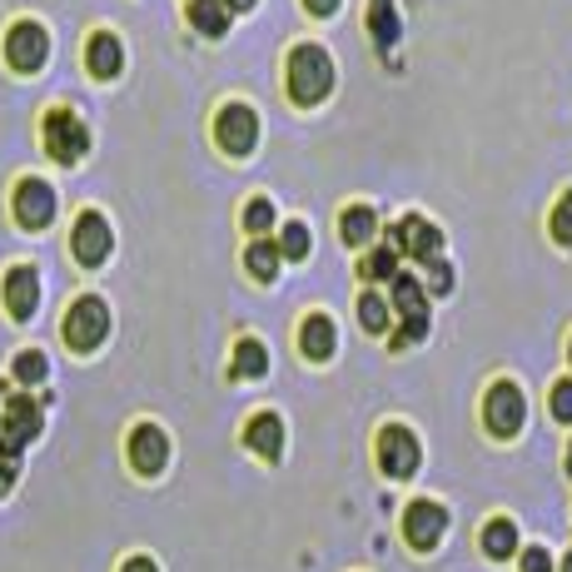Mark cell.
<instances>
[{
  "label": "cell",
  "mask_w": 572,
  "mask_h": 572,
  "mask_svg": "<svg viewBox=\"0 0 572 572\" xmlns=\"http://www.w3.org/2000/svg\"><path fill=\"white\" fill-rule=\"evenodd\" d=\"M284 76H289V100L304 105V110H314V105H324L328 95H334V56L319 46V40H299V46L289 50V66H284Z\"/></svg>",
  "instance_id": "1"
},
{
  "label": "cell",
  "mask_w": 572,
  "mask_h": 572,
  "mask_svg": "<svg viewBox=\"0 0 572 572\" xmlns=\"http://www.w3.org/2000/svg\"><path fill=\"white\" fill-rule=\"evenodd\" d=\"M110 328H115V314L100 294H80V299H70L66 319H60V334H66V344L76 348V354H95V348L110 338Z\"/></svg>",
  "instance_id": "2"
},
{
  "label": "cell",
  "mask_w": 572,
  "mask_h": 572,
  "mask_svg": "<svg viewBox=\"0 0 572 572\" xmlns=\"http://www.w3.org/2000/svg\"><path fill=\"white\" fill-rule=\"evenodd\" d=\"M40 145H46V155L56 165H80L85 155H90V125H85L76 110L56 105V110H46V120H40Z\"/></svg>",
  "instance_id": "3"
},
{
  "label": "cell",
  "mask_w": 572,
  "mask_h": 572,
  "mask_svg": "<svg viewBox=\"0 0 572 572\" xmlns=\"http://www.w3.org/2000/svg\"><path fill=\"white\" fill-rule=\"evenodd\" d=\"M40 428H46V413H40V404L26 394V388L0 398V453L20 458V453L40 438Z\"/></svg>",
  "instance_id": "4"
},
{
  "label": "cell",
  "mask_w": 572,
  "mask_h": 572,
  "mask_svg": "<svg viewBox=\"0 0 572 572\" xmlns=\"http://www.w3.org/2000/svg\"><path fill=\"white\" fill-rule=\"evenodd\" d=\"M215 145L229 160H249L254 145H259V115L245 100H225L215 115Z\"/></svg>",
  "instance_id": "5"
},
{
  "label": "cell",
  "mask_w": 572,
  "mask_h": 572,
  "mask_svg": "<svg viewBox=\"0 0 572 572\" xmlns=\"http://www.w3.org/2000/svg\"><path fill=\"white\" fill-rule=\"evenodd\" d=\"M0 56H6L10 70H20V76H36V70L50 66V30L40 26V20H16V26L6 30V46H0Z\"/></svg>",
  "instance_id": "6"
},
{
  "label": "cell",
  "mask_w": 572,
  "mask_h": 572,
  "mask_svg": "<svg viewBox=\"0 0 572 572\" xmlns=\"http://www.w3.org/2000/svg\"><path fill=\"white\" fill-rule=\"evenodd\" d=\"M70 254H76L80 269H100L115 254V229L100 209H80L76 225H70Z\"/></svg>",
  "instance_id": "7"
},
{
  "label": "cell",
  "mask_w": 572,
  "mask_h": 572,
  "mask_svg": "<svg viewBox=\"0 0 572 572\" xmlns=\"http://www.w3.org/2000/svg\"><path fill=\"white\" fill-rule=\"evenodd\" d=\"M384 245L394 249L398 259L433 264V259H443V229L433 225V219H423V215H404L394 229H388Z\"/></svg>",
  "instance_id": "8"
},
{
  "label": "cell",
  "mask_w": 572,
  "mask_h": 572,
  "mask_svg": "<svg viewBox=\"0 0 572 572\" xmlns=\"http://www.w3.org/2000/svg\"><path fill=\"white\" fill-rule=\"evenodd\" d=\"M423 463V448H418V433L408 428V423H384L378 428V469H384V479H413Z\"/></svg>",
  "instance_id": "9"
},
{
  "label": "cell",
  "mask_w": 572,
  "mask_h": 572,
  "mask_svg": "<svg viewBox=\"0 0 572 572\" xmlns=\"http://www.w3.org/2000/svg\"><path fill=\"white\" fill-rule=\"evenodd\" d=\"M483 423H489L493 438H517V433H523L527 398L513 378H497V384L489 388V398H483Z\"/></svg>",
  "instance_id": "10"
},
{
  "label": "cell",
  "mask_w": 572,
  "mask_h": 572,
  "mask_svg": "<svg viewBox=\"0 0 572 572\" xmlns=\"http://www.w3.org/2000/svg\"><path fill=\"white\" fill-rule=\"evenodd\" d=\"M56 209H60V199H56V189H50L46 179H36V175L16 179V195H10V215H16L20 229H50Z\"/></svg>",
  "instance_id": "11"
},
{
  "label": "cell",
  "mask_w": 572,
  "mask_h": 572,
  "mask_svg": "<svg viewBox=\"0 0 572 572\" xmlns=\"http://www.w3.org/2000/svg\"><path fill=\"white\" fill-rule=\"evenodd\" d=\"M404 538L418 553H433V548L448 538V507L433 503V497H418V503L404 507Z\"/></svg>",
  "instance_id": "12"
},
{
  "label": "cell",
  "mask_w": 572,
  "mask_h": 572,
  "mask_svg": "<svg viewBox=\"0 0 572 572\" xmlns=\"http://www.w3.org/2000/svg\"><path fill=\"white\" fill-rule=\"evenodd\" d=\"M130 469L140 479H160L169 469V433L160 423H135L130 428Z\"/></svg>",
  "instance_id": "13"
},
{
  "label": "cell",
  "mask_w": 572,
  "mask_h": 572,
  "mask_svg": "<svg viewBox=\"0 0 572 572\" xmlns=\"http://www.w3.org/2000/svg\"><path fill=\"white\" fill-rule=\"evenodd\" d=\"M0 299H6V314L16 324L36 319V309H40V274L30 269V264H10L6 284H0Z\"/></svg>",
  "instance_id": "14"
},
{
  "label": "cell",
  "mask_w": 572,
  "mask_h": 572,
  "mask_svg": "<svg viewBox=\"0 0 572 572\" xmlns=\"http://www.w3.org/2000/svg\"><path fill=\"white\" fill-rule=\"evenodd\" d=\"M85 70L95 80H120L125 76V46L115 30H95L90 46H85Z\"/></svg>",
  "instance_id": "15"
},
{
  "label": "cell",
  "mask_w": 572,
  "mask_h": 572,
  "mask_svg": "<svg viewBox=\"0 0 572 572\" xmlns=\"http://www.w3.org/2000/svg\"><path fill=\"white\" fill-rule=\"evenodd\" d=\"M245 443H249V453L254 458H264V463H279L284 458V418L279 413H254V418L245 423Z\"/></svg>",
  "instance_id": "16"
},
{
  "label": "cell",
  "mask_w": 572,
  "mask_h": 572,
  "mask_svg": "<svg viewBox=\"0 0 572 572\" xmlns=\"http://www.w3.org/2000/svg\"><path fill=\"white\" fill-rule=\"evenodd\" d=\"M299 354L309 358V364H328V358L338 354V328L328 314H309V319L299 324Z\"/></svg>",
  "instance_id": "17"
},
{
  "label": "cell",
  "mask_w": 572,
  "mask_h": 572,
  "mask_svg": "<svg viewBox=\"0 0 572 572\" xmlns=\"http://www.w3.org/2000/svg\"><path fill=\"white\" fill-rule=\"evenodd\" d=\"M338 239L348 249H374L378 245V209L374 205H348L338 215Z\"/></svg>",
  "instance_id": "18"
},
{
  "label": "cell",
  "mask_w": 572,
  "mask_h": 572,
  "mask_svg": "<svg viewBox=\"0 0 572 572\" xmlns=\"http://www.w3.org/2000/svg\"><path fill=\"white\" fill-rule=\"evenodd\" d=\"M189 26L205 40H225L229 26H235V10H229L225 0H189Z\"/></svg>",
  "instance_id": "19"
},
{
  "label": "cell",
  "mask_w": 572,
  "mask_h": 572,
  "mask_svg": "<svg viewBox=\"0 0 572 572\" xmlns=\"http://www.w3.org/2000/svg\"><path fill=\"white\" fill-rule=\"evenodd\" d=\"M388 304H394L398 319H413V314H428V289H423L418 274H398L388 284Z\"/></svg>",
  "instance_id": "20"
},
{
  "label": "cell",
  "mask_w": 572,
  "mask_h": 572,
  "mask_svg": "<svg viewBox=\"0 0 572 572\" xmlns=\"http://www.w3.org/2000/svg\"><path fill=\"white\" fill-rule=\"evenodd\" d=\"M398 264H404V259H398V254L388 249V245H374V249L364 254V259H358V279H364L368 289H378V284H394L398 274H404Z\"/></svg>",
  "instance_id": "21"
},
{
  "label": "cell",
  "mask_w": 572,
  "mask_h": 572,
  "mask_svg": "<svg viewBox=\"0 0 572 572\" xmlns=\"http://www.w3.org/2000/svg\"><path fill=\"white\" fill-rule=\"evenodd\" d=\"M279 264H284V254H279V245H274V239H249L245 269H249L254 284H274V279H279Z\"/></svg>",
  "instance_id": "22"
},
{
  "label": "cell",
  "mask_w": 572,
  "mask_h": 572,
  "mask_svg": "<svg viewBox=\"0 0 572 572\" xmlns=\"http://www.w3.org/2000/svg\"><path fill=\"white\" fill-rule=\"evenodd\" d=\"M239 225H245L249 239H274L279 235V209H274L269 195H254L245 205V215H239Z\"/></svg>",
  "instance_id": "23"
},
{
  "label": "cell",
  "mask_w": 572,
  "mask_h": 572,
  "mask_svg": "<svg viewBox=\"0 0 572 572\" xmlns=\"http://www.w3.org/2000/svg\"><path fill=\"white\" fill-rule=\"evenodd\" d=\"M394 304H388V294H378V289H364L358 294V324H364V334H388L394 328Z\"/></svg>",
  "instance_id": "24"
},
{
  "label": "cell",
  "mask_w": 572,
  "mask_h": 572,
  "mask_svg": "<svg viewBox=\"0 0 572 572\" xmlns=\"http://www.w3.org/2000/svg\"><path fill=\"white\" fill-rule=\"evenodd\" d=\"M269 374V348L259 338H239L235 358H229V378H264Z\"/></svg>",
  "instance_id": "25"
},
{
  "label": "cell",
  "mask_w": 572,
  "mask_h": 572,
  "mask_svg": "<svg viewBox=\"0 0 572 572\" xmlns=\"http://www.w3.org/2000/svg\"><path fill=\"white\" fill-rule=\"evenodd\" d=\"M483 553H489L493 563L517 558V523H513V517H493V523L483 527Z\"/></svg>",
  "instance_id": "26"
},
{
  "label": "cell",
  "mask_w": 572,
  "mask_h": 572,
  "mask_svg": "<svg viewBox=\"0 0 572 572\" xmlns=\"http://www.w3.org/2000/svg\"><path fill=\"white\" fill-rule=\"evenodd\" d=\"M10 378H16V388H40L50 378V358L40 354V348H20L16 354V364H10Z\"/></svg>",
  "instance_id": "27"
},
{
  "label": "cell",
  "mask_w": 572,
  "mask_h": 572,
  "mask_svg": "<svg viewBox=\"0 0 572 572\" xmlns=\"http://www.w3.org/2000/svg\"><path fill=\"white\" fill-rule=\"evenodd\" d=\"M274 245H279L284 259H309L314 235H309V225H304V219H289V225H279V235H274Z\"/></svg>",
  "instance_id": "28"
},
{
  "label": "cell",
  "mask_w": 572,
  "mask_h": 572,
  "mask_svg": "<svg viewBox=\"0 0 572 572\" xmlns=\"http://www.w3.org/2000/svg\"><path fill=\"white\" fill-rule=\"evenodd\" d=\"M368 26H374V46L378 50L398 46V10H394V0H374V10H368Z\"/></svg>",
  "instance_id": "29"
},
{
  "label": "cell",
  "mask_w": 572,
  "mask_h": 572,
  "mask_svg": "<svg viewBox=\"0 0 572 572\" xmlns=\"http://www.w3.org/2000/svg\"><path fill=\"white\" fill-rule=\"evenodd\" d=\"M428 328H433V314H413V319H398V328L388 334V344H394V348H413L418 338H428Z\"/></svg>",
  "instance_id": "30"
},
{
  "label": "cell",
  "mask_w": 572,
  "mask_h": 572,
  "mask_svg": "<svg viewBox=\"0 0 572 572\" xmlns=\"http://www.w3.org/2000/svg\"><path fill=\"white\" fill-rule=\"evenodd\" d=\"M548 235H553L563 249H572V189L553 205V215H548Z\"/></svg>",
  "instance_id": "31"
},
{
  "label": "cell",
  "mask_w": 572,
  "mask_h": 572,
  "mask_svg": "<svg viewBox=\"0 0 572 572\" xmlns=\"http://www.w3.org/2000/svg\"><path fill=\"white\" fill-rule=\"evenodd\" d=\"M423 289L428 294H453V264L448 259H433V264H423Z\"/></svg>",
  "instance_id": "32"
},
{
  "label": "cell",
  "mask_w": 572,
  "mask_h": 572,
  "mask_svg": "<svg viewBox=\"0 0 572 572\" xmlns=\"http://www.w3.org/2000/svg\"><path fill=\"white\" fill-rule=\"evenodd\" d=\"M548 408H553L558 423H572V378H558L553 394H548Z\"/></svg>",
  "instance_id": "33"
},
{
  "label": "cell",
  "mask_w": 572,
  "mask_h": 572,
  "mask_svg": "<svg viewBox=\"0 0 572 572\" xmlns=\"http://www.w3.org/2000/svg\"><path fill=\"white\" fill-rule=\"evenodd\" d=\"M517 572H553V553L548 548H523L517 553Z\"/></svg>",
  "instance_id": "34"
},
{
  "label": "cell",
  "mask_w": 572,
  "mask_h": 572,
  "mask_svg": "<svg viewBox=\"0 0 572 572\" xmlns=\"http://www.w3.org/2000/svg\"><path fill=\"white\" fill-rule=\"evenodd\" d=\"M20 479V458H10V453H0V497H6L10 489H16Z\"/></svg>",
  "instance_id": "35"
},
{
  "label": "cell",
  "mask_w": 572,
  "mask_h": 572,
  "mask_svg": "<svg viewBox=\"0 0 572 572\" xmlns=\"http://www.w3.org/2000/svg\"><path fill=\"white\" fill-rule=\"evenodd\" d=\"M338 6H344V0H304V10H309V16H319V20H324V16H334Z\"/></svg>",
  "instance_id": "36"
},
{
  "label": "cell",
  "mask_w": 572,
  "mask_h": 572,
  "mask_svg": "<svg viewBox=\"0 0 572 572\" xmlns=\"http://www.w3.org/2000/svg\"><path fill=\"white\" fill-rule=\"evenodd\" d=\"M120 572H160V568H155V558L135 553V558H125V568H120Z\"/></svg>",
  "instance_id": "37"
},
{
  "label": "cell",
  "mask_w": 572,
  "mask_h": 572,
  "mask_svg": "<svg viewBox=\"0 0 572 572\" xmlns=\"http://www.w3.org/2000/svg\"><path fill=\"white\" fill-rule=\"evenodd\" d=\"M225 6H229V10H235V16H239V10H254V6H259V0H225Z\"/></svg>",
  "instance_id": "38"
},
{
  "label": "cell",
  "mask_w": 572,
  "mask_h": 572,
  "mask_svg": "<svg viewBox=\"0 0 572 572\" xmlns=\"http://www.w3.org/2000/svg\"><path fill=\"white\" fill-rule=\"evenodd\" d=\"M568 479H572V443H568Z\"/></svg>",
  "instance_id": "39"
},
{
  "label": "cell",
  "mask_w": 572,
  "mask_h": 572,
  "mask_svg": "<svg viewBox=\"0 0 572 572\" xmlns=\"http://www.w3.org/2000/svg\"><path fill=\"white\" fill-rule=\"evenodd\" d=\"M563 572H572V553H568V558H563Z\"/></svg>",
  "instance_id": "40"
},
{
  "label": "cell",
  "mask_w": 572,
  "mask_h": 572,
  "mask_svg": "<svg viewBox=\"0 0 572 572\" xmlns=\"http://www.w3.org/2000/svg\"><path fill=\"white\" fill-rule=\"evenodd\" d=\"M568 358H572V338H568Z\"/></svg>",
  "instance_id": "41"
}]
</instances>
